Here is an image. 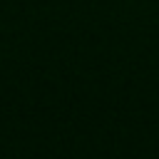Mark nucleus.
Returning a JSON list of instances; mask_svg holds the SVG:
<instances>
[]
</instances>
